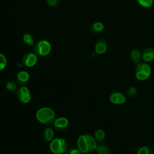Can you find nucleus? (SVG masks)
<instances>
[{"label": "nucleus", "instance_id": "obj_1", "mask_svg": "<svg viewBox=\"0 0 154 154\" xmlns=\"http://www.w3.org/2000/svg\"><path fill=\"white\" fill-rule=\"evenodd\" d=\"M77 147L81 153H90L96 150L97 145L93 136L89 134H82L77 140Z\"/></svg>", "mask_w": 154, "mask_h": 154}, {"label": "nucleus", "instance_id": "obj_2", "mask_svg": "<svg viewBox=\"0 0 154 154\" xmlns=\"http://www.w3.org/2000/svg\"><path fill=\"white\" fill-rule=\"evenodd\" d=\"M55 112L49 107H43L38 109L35 112L37 120L43 125H50L55 120Z\"/></svg>", "mask_w": 154, "mask_h": 154}, {"label": "nucleus", "instance_id": "obj_3", "mask_svg": "<svg viewBox=\"0 0 154 154\" xmlns=\"http://www.w3.org/2000/svg\"><path fill=\"white\" fill-rule=\"evenodd\" d=\"M66 141L62 138H56L53 139L49 144V149L54 154L65 153L67 149Z\"/></svg>", "mask_w": 154, "mask_h": 154}, {"label": "nucleus", "instance_id": "obj_4", "mask_svg": "<svg viewBox=\"0 0 154 154\" xmlns=\"http://www.w3.org/2000/svg\"><path fill=\"white\" fill-rule=\"evenodd\" d=\"M150 73L151 68L148 64L143 62H140L137 64L135 69V74L138 80L144 81L147 79L150 76Z\"/></svg>", "mask_w": 154, "mask_h": 154}, {"label": "nucleus", "instance_id": "obj_5", "mask_svg": "<svg viewBox=\"0 0 154 154\" xmlns=\"http://www.w3.org/2000/svg\"><path fill=\"white\" fill-rule=\"evenodd\" d=\"M51 43L46 40H41L37 42L34 46V51L37 55L45 57L48 55L51 51Z\"/></svg>", "mask_w": 154, "mask_h": 154}, {"label": "nucleus", "instance_id": "obj_6", "mask_svg": "<svg viewBox=\"0 0 154 154\" xmlns=\"http://www.w3.org/2000/svg\"><path fill=\"white\" fill-rule=\"evenodd\" d=\"M16 97L17 99L23 103H28L31 101V96L28 87L22 86L16 90Z\"/></svg>", "mask_w": 154, "mask_h": 154}, {"label": "nucleus", "instance_id": "obj_7", "mask_svg": "<svg viewBox=\"0 0 154 154\" xmlns=\"http://www.w3.org/2000/svg\"><path fill=\"white\" fill-rule=\"evenodd\" d=\"M22 62L26 67H32L35 66L37 62V56L35 53L27 52L23 55Z\"/></svg>", "mask_w": 154, "mask_h": 154}, {"label": "nucleus", "instance_id": "obj_8", "mask_svg": "<svg viewBox=\"0 0 154 154\" xmlns=\"http://www.w3.org/2000/svg\"><path fill=\"white\" fill-rule=\"evenodd\" d=\"M54 128L58 131H64L68 129L70 126L69 120L64 117L55 119L53 123Z\"/></svg>", "mask_w": 154, "mask_h": 154}, {"label": "nucleus", "instance_id": "obj_9", "mask_svg": "<svg viewBox=\"0 0 154 154\" xmlns=\"http://www.w3.org/2000/svg\"><path fill=\"white\" fill-rule=\"evenodd\" d=\"M109 100L114 104L121 105L125 102L126 96L121 92H114L110 95Z\"/></svg>", "mask_w": 154, "mask_h": 154}, {"label": "nucleus", "instance_id": "obj_10", "mask_svg": "<svg viewBox=\"0 0 154 154\" xmlns=\"http://www.w3.org/2000/svg\"><path fill=\"white\" fill-rule=\"evenodd\" d=\"M29 79V75L28 72L25 70H21L16 75V81L19 85H23L26 84Z\"/></svg>", "mask_w": 154, "mask_h": 154}, {"label": "nucleus", "instance_id": "obj_11", "mask_svg": "<svg viewBox=\"0 0 154 154\" xmlns=\"http://www.w3.org/2000/svg\"><path fill=\"white\" fill-rule=\"evenodd\" d=\"M94 49L95 52L98 54H102L105 53L107 49V45L106 41L103 38L98 40L95 43Z\"/></svg>", "mask_w": 154, "mask_h": 154}, {"label": "nucleus", "instance_id": "obj_12", "mask_svg": "<svg viewBox=\"0 0 154 154\" xmlns=\"http://www.w3.org/2000/svg\"><path fill=\"white\" fill-rule=\"evenodd\" d=\"M141 57L144 61L149 62L154 60V49L152 48H146L141 54Z\"/></svg>", "mask_w": 154, "mask_h": 154}, {"label": "nucleus", "instance_id": "obj_13", "mask_svg": "<svg viewBox=\"0 0 154 154\" xmlns=\"http://www.w3.org/2000/svg\"><path fill=\"white\" fill-rule=\"evenodd\" d=\"M130 56L132 61L137 64L140 62L141 59L142 58L140 51L137 49H134L131 51Z\"/></svg>", "mask_w": 154, "mask_h": 154}, {"label": "nucleus", "instance_id": "obj_14", "mask_svg": "<svg viewBox=\"0 0 154 154\" xmlns=\"http://www.w3.org/2000/svg\"><path fill=\"white\" fill-rule=\"evenodd\" d=\"M54 136V132L53 129L51 128H46L44 129L43 132V139L48 142L51 141Z\"/></svg>", "mask_w": 154, "mask_h": 154}, {"label": "nucleus", "instance_id": "obj_15", "mask_svg": "<svg viewBox=\"0 0 154 154\" xmlns=\"http://www.w3.org/2000/svg\"><path fill=\"white\" fill-rule=\"evenodd\" d=\"M94 138L97 143H102L105 140V132L102 129H97L94 133Z\"/></svg>", "mask_w": 154, "mask_h": 154}, {"label": "nucleus", "instance_id": "obj_16", "mask_svg": "<svg viewBox=\"0 0 154 154\" xmlns=\"http://www.w3.org/2000/svg\"><path fill=\"white\" fill-rule=\"evenodd\" d=\"M103 28L104 25L103 23L100 22H96L92 25L91 27V30L94 33H98L101 32L103 29Z\"/></svg>", "mask_w": 154, "mask_h": 154}, {"label": "nucleus", "instance_id": "obj_17", "mask_svg": "<svg viewBox=\"0 0 154 154\" xmlns=\"http://www.w3.org/2000/svg\"><path fill=\"white\" fill-rule=\"evenodd\" d=\"M23 42L29 46H32L34 44V37L32 34L26 32L23 35Z\"/></svg>", "mask_w": 154, "mask_h": 154}, {"label": "nucleus", "instance_id": "obj_18", "mask_svg": "<svg viewBox=\"0 0 154 154\" xmlns=\"http://www.w3.org/2000/svg\"><path fill=\"white\" fill-rule=\"evenodd\" d=\"M5 87L8 90L11 91H13L17 90V83L15 81H12V80H10V81H8L6 82Z\"/></svg>", "mask_w": 154, "mask_h": 154}, {"label": "nucleus", "instance_id": "obj_19", "mask_svg": "<svg viewBox=\"0 0 154 154\" xmlns=\"http://www.w3.org/2000/svg\"><path fill=\"white\" fill-rule=\"evenodd\" d=\"M97 154H109V149L105 145H100L97 146Z\"/></svg>", "mask_w": 154, "mask_h": 154}, {"label": "nucleus", "instance_id": "obj_20", "mask_svg": "<svg viewBox=\"0 0 154 154\" xmlns=\"http://www.w3.org/2000/svg\"><path fill=\"white\" fill-rule=\"evenodd\" d=\"M137 154H153V151L149 147L143 146L138 149Z\"/></svg>", "mask_w": 154, "mask_h": 154}, {"label": "nucleus", "instance_id": "obj_21", "mask_svg": "<svg viewBox=\"0 0 154 154\" xmlns=\"http://www.w3.org/2000/svg\"><path fill=\"white\" fill-rule=\"evenodd\" d=\"M81 151L78 147L74 146H70L67 148L65 154H81Z\"/></svg>", "mask_w": 154, "mask_h": 154}, {"label": "nucleus", "instance_id": "obj_22", "mask_svg": "<svg viewBox=\"0 0 154 154\" xmlns=\"http://www.w3.org/2000/svg\"><path fill=\"white\" fill-rule=\"evenodd\" d=\"M7 61L5 56L0 53V71L4 70L7 66Z\"/></svg>", "mask_w": 154, "mask_h": 154}, {"label": "nucleus", "instance_id": "obj_23", "mask_svg": "<svg viewBox=\"0 0 154 154\" xmlns=\"http://www.w3.org/2000/svg\"><path fill=\"white\" fill-rule=\"evenodd\" d=\"M140 5L145 8L150 7L152 4L153 0H137Z\"/></svg>", "mask_w": 154, "mask_h": 154}, {"label": "nucleus", "instance_id": "obj_24", "mask_svg": "<svg viewBox=\"0 0 154 154\" xmlns=\"http://www.w3.org/2000/svg\"><path fill=\"white\" fill-rule=\"evenodd\" d=\"M137 93V88L134 87H131L128 89L127 95L129 97H134L136 96Z\"/></svg>", "mask_w": 154, "mask_h": 154}, {"label": "nucleus", "instance_id": "obj_25", "mask_svg": "<svg viewBox=\"0 0 154 154\" xmlns=\"http://www.w3.org/2000/svg\"><path fill=\"white\" fill-rule=\"evenodd\" d=\"M46 2L51 7L56 8L60 4L59 0H46Z\"/></svg>", "mask_w": 154, "mask_h": 154}]
</instances>
